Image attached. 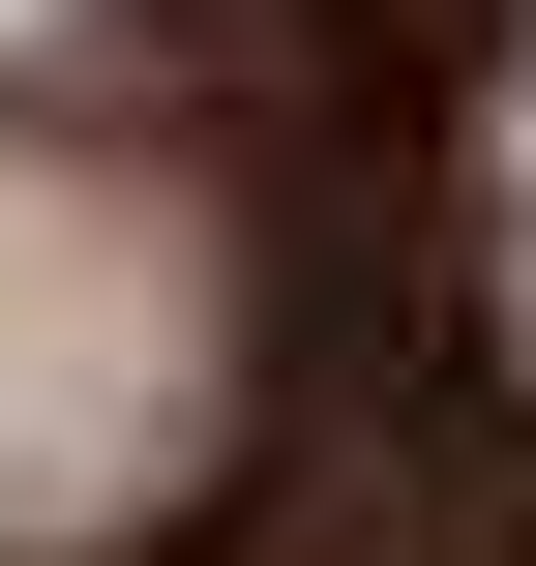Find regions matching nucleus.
Masks as SVG:
<instances>
[{
	"instance_id": "nucleus-1",
	"label": "nucleus",
	"mask_w": 536,
	"mask_h": 566,
	"mask_svg": "<svg viewBox=\"0 0 536 566\" xmlns=\"http://www.w3.org/2000/svg\"><path fill=\"white\" fill-rule=\"evenodd\" d=\"M239 418V298H209V209L149 149H60L0 119V566L149 537Z\"/></svg>"
}]
</instances>
